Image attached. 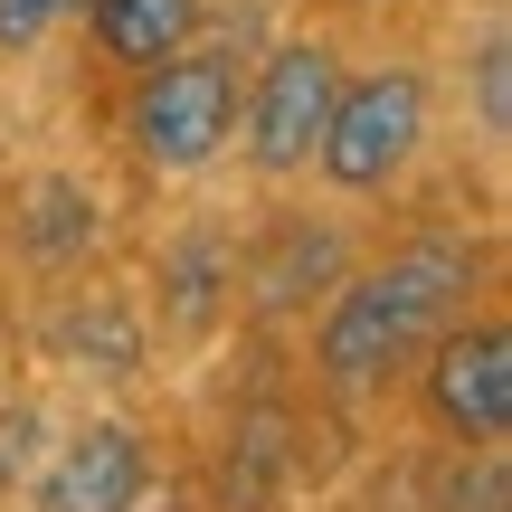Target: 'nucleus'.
<instances>
[{"instance_id":"f257e3e1","label":"nucleus","mask_w":512,"mask_h":512,"mask_svg":"<svg viewBox=\"0 0 512 512\" xmlns=\"http://www.w3.org/2000/svg\"><path fill=\"white\" fill-rule=\"evenodd\" d=\"M465 294H475V247H456V238H418V247L389 256V266L351 275L342 304L323 313V342H313L323 351V380L342 389V399L380 389L418 342H437V332L456 323Z\"/></svg>"},{"instance_id":"f03ea898","label":"nucleus","mask_w":512,"mask_h":512,"mask_svg":"<svg viewBox=\"0 0 512 512\" xmlns=\"http://www.w3.org/2000/svg\"><path fill=\"white\" fill-rule=\"evenodd\" d=\"M228 124H238V67L228 57H152L143 76V105H133V143H143V162L162 171H200L209 152L228 143Z\"/></svg>"},{"instance_id":"7ed1b4c3","label":"nucleus","mask_w":512,"mask_h":512,"mask_svg":"<svg viewBox=\"0 0 512 512\" xmlns=\"http://www.w3.org/2000/svg\"><path fill=\"white\" fill-rule=\"evenodd\" d=\"M418 133H427L418 67H380V76H361V86L332 95V124H323V152H313V162H323L342 190H380L389 171L418 152Z\"/></svg>"},{"instance_id":"20e7f679","label":"nucleus","mask_w":512,"mask_h":512,"mask_svg":"<svg viewBox=\"0 0 512 512\" xmlns=\"http://www.w3.org/2000/svg\"><path fill=\"white\" fill-rule=\"evenodd\" d=\"M332 95H342V67H332V48H275V57H266V76H256V114H247L256 171H304L313 152H323Z\"/></svg>"},{"instance_id":"39448f33","label":"nucleus","mask_w":512,"mask_h":512,"mask_svg":"<svg viewBox=\"0 0 512 512\" xmlns=\"http://www.w3.org/2000/svg\"><path fill=\"white\" fill-rule=\"evenodd\" d=\"M427 408H437L456 437L494 446L512 427V332L503 323H446L437 361H427Z\"/></svg>"},{"instance_id":"423d86ee","label":"nucleus","mask_w":512,"mask_h":512,"mask_svg":"<svg viewBox=\"0 0 512 512\" xmlns=\"http://www.w3.org/2000/svg\"><path fill=\"white\" fill-rule=\"evenodd\" d=\"M133 494H143V446H133V427H86V437H67V456L48 465L38 512H133Z\"/></svg>"},{"instance_id":"0eeeda50","label":"nucleus","mask_w":512,"mask_h":512,"mask_svg":"<svg viewBox=\"0 0 512 512\" xmlns=\"http://www.w3.org/2000/svg\"><path fill=\"white\" fill-rule=\"evenodd\" d=\"M86 10H95V38L124 67H152V57H171L200 29V0H86Z\"/></svg>"},{"instance_id":"6e6552de","label":"nucleus","mask_w":512,"mask_h":512,"mask_svg":"<svg viewBox=\"0 0 512 512\" xmlns=\"http://www.w3.org/2000/svg\"><path fill=\"white\" fill-rule=\"evenodd\" d=\"M86 238H95V200L67 181H38L29 190V256H76Z\"/></svg>"},{"instance_id":"1a4fd4ad","label":"nucleus","mask_w":512,"mask_h":512,"mask_svg":"<svg viewBox=\"0 0 512 512\" xmlns=\"http://www.w3.org/2000/svg\"><path fill=\"white\" fill-rule=\"evenodd\" d=\"M475 95H484V124H512V38L494 29V38H484V67H475Z\"/></svg>"},{"instance_id":"9d476101","label":"nucleus","mask_w":512,"mask_h":512,"mask_svg":"<svg viewBox=\"0 0 512 512\" xmlns=\"http://www.w3.org/2000/svg\"><path fill=\"white\" fill-rule=\"evenodd\" d=\"M57 10H76V0H0V48H29Z\"/></svg>"}]
</instances>
